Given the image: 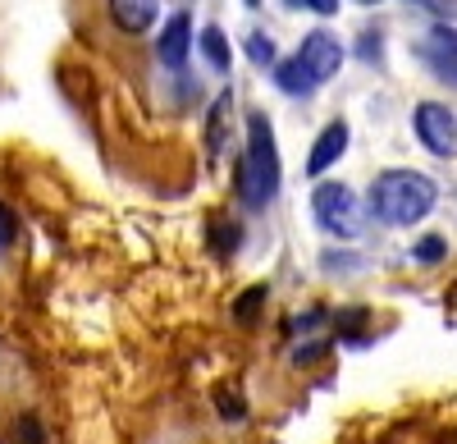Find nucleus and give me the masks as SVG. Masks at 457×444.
I'll use <instances>...</instances> for the list:
<instances>
[{"label": "nucleus", "mask_w": 457, "mask_h": 444, "mask_svg": "<svg viewBox=\"0 0 457 444\" xmlns=\"http://www.w3.org/2000/svg\"><path fill=\"white\" fill-rule=\"evenodd\" d=\"M435 179L421 170H385L370 183V211L385 220V225H411V220H426L435 211Z\"/></svg>", "instance_id": "f257e3e1"}, {"label": "nucleus", "mask_w": 457, "mask_h": 444, "mask_svg": "<svg viewBox=\"0 0 457 444\" xmlns=\"http://www.w3.org/2000/svg\"><path fill=\"white\" fill-rule=\"evenodd\" d=\"M238 193L252 211L270 206L279 193V147L265 115H247V152L238 161Z\"/></svg>", "instance_id": "f03ea898"}, {"label": "nucleus", "mask_w": 457, "mask_h": 444, "mask_svg": "<svg viewBox=\"0 0 457 444\" xmlns=\"http://www.w3.org/2000/svg\"><path fill=\"white\" fill-rule=\"evenodd\" d=\"M312 211L320 220V230L334 234V239H357L366 230V211H361V202L348 183H320L312 193Z\"/></svg>", "instance_id": "7ed1b4c3"}, {"label": "nucleus", "mask_w": 457, "mask_h": 444, "mask_svg": "<svg viewBox=\"0 0 457 444\" xmlns=\"http://www.w3.org/2000/svg\"><path fill=\"white\" fill-rule=\"evenodd\" d=\"M411 129L421 138L426 152L435 156H453L457 152V115L444 105V101H421L411 110Z\"/></svg>", "instance_id": "20e7f679"}, {"label": "nucleus", "mask_w": 457, "mask_h": 444, "mask_svg": "<svg viewBox=\"0 0 457 444\" xmlns=\"http://www.w3.org/2000/svg\"><path fill=\"white\" fill-rule=\"evenodd\" d=\"M297 60H302V69H307L316 83H329L334 73L343 69V42H338L334 32L316 28V32H307V37H302V46H297Z\"/></svg>", "instance_id": "39448f33"}, {"label": "nucleus", "mask_w": 457, "mask_h": 444, "mask_svg": "<svg viewBox=\"0 0 457 444\" xmlns=\"http://www.w3.org/2000/svg\"><path fill=\"white\" fill-rule=\"evenodd\" d=\"M421 60L430 64L435 79H444V83L457 88V28L435 23V28L426 32V42H421Z\"/></svg>", "instance_id": "423d86ee"}, {"label": "nucleus", "mask_w": 457, "mask_h": 444, "mask_svg": "<svg viewBox=\"0 0 457 444\" xmlns=\"http://www.w3.org/2000/svg\"><path fill=\"white\" fill-rule=\"evenodd\" d=\"M187 51H193V19H187V14H170L161 37H156V55H161L165 69H183Z\"/></svg>", "instance_id": "0eeeda50"}, {"label": "nucleus", "mask_w": 457, "mask_h": 444, "mask_svg": "<svg viewBox=\"0 0 457 444\" xmlns=\"http://www.w3.org/2000/svg\"><path fill=\"white\" fill-rule=\"evenodd\" d=\"M348 124H343V120H334V124H325L320 129V138L312 142V156H307V174L312 179H320L329 165H338L343 161V152H348Z\"/></svg>", "instance_id": "6e6552de"}, {"label": "nucleus", "mask_w": 457, "mask_h": 444, "mask_svg": "<svg viewBox=\"0 0 457 444\" xmlns=\"http://www.w3.org/2000/svg\"><path fill=\"white\" fill-rule=\"evenodd\" d=\"M105 10L114 19V28L124 32H146L161 14V0H105Z\"/></svg>", "instance_id": "1a4fd4ad"}, {"label": "nucleus", "mask_w": 457, "mask_h": 444, "mask_svg": "<svg viewBox=\"0 0 457 444\" xmlns=\"http://www.w3.org/2000/svg\"><path fill=\"white\" fill-rule=\"evenodd\" d=\"M275 83H279V92H288V96H312V92L320 88L312 73L302 69L297 55H293V60H275Z\"/></svg>", "instance_id": "9d476101"}, {"label": "nucleus", "mask_w": 457, "mask_h": 444, "mask_svg": "<svg viewBox=\"0 0 457 444\" xmlns=\"http://www.w3.org/2000/svg\"><path fill=\"white\" fill-rule=\"evenodd\" d=\"M228 115H234V92H220V96H215V105H211V115H206V147H211V156H220V152H224Z\"/></svg>", "instance_id": "9b49d317"}, {"label": "nucleus", "mask_w": 457, "mask_h": 444, "mask_svg": "<svg viewBox=\"0 0 457 444\" xmlns=\"http://www.w3.org/2000/svg\"><path fill=\"white\" fill-rule=\"evenodd\" d=\"M202 55H206V64L215 69V73H228V64H234V46H228V37H224V28H202Z\"/></svg>", "instance_id": "f8f14e48"}, {"label": "nucleus", "mask_w": 457, "mask_h": 444, "mask_svg": "<svg viewBox=\"0 0 457 444\" xmlns=\"http://www.w3.org/2000/svg\"><path fill=\"white\" fill-rule=\"evenodd\" d=\"M247 60H252L256 69H275L279 51H275V42H270L265 32H247Z\"/></svg>", "instance_id": "ddd939ff"}, {"label": "nucleus", "mask_w": 457, "mask_h": 444, "mask_svg": "<svg viewBox=\"0 0 457 444\" xmlns=\"http://www.w3.org/2000/svg\"><path fill=\"white\" fill-rule=\"evenodd\" d=\"M411 256H416V262H421V266H435V262H444V256H448V243L430 234V239H421V243L411 247Z\"/></svg>", "instance_id": "4468645a"}, {"label": "nucleus", "mask_w": 457, "mask_h": 444, "mask_svg": "<svg viewBox=\"0 0 457 444\" xmlns=\"http://www.w3.org/2000/svg\"><path fill=\"white\" fill-rule=\"evenodd\" d=\"M14 234H19V225H14V211L0 202V247H10L14 243Z\"/></svg>", "instance_id": "2eb2a0df"}, {"label": "nucleus", "mask_w": 457, "mask_h": 444, "mask_svg": "<svg viewBox=\"0 0 457 444\" xmlns=\"http://www.w3.org/2000/svg\"><path fill=\"white\" fill-rule=\"evenodd\" d=\"M302 10H312V14H338L343 0H297Z\"/></svg>", "instance_id": "dca6fc26"}, {"label": "nucleus", "mask_w": 457, "mask_h": 444, "mask_svg": "<svg viewBox=\"0 0 457 444\" xmlns=\"http://www.w3.org/2000/svg\"><path fill=\"white\" fill-rule=\"evenodd\" d=\"M361 55L366 60H379V32H366L361 37Z\"/></svg>", "instance_id": "f3484780"}, {"label": "nucleus", "mask_w": 457, "mask_h": 444, "mask_svg": "<svg viewBox=\"0 0 457 444\" xmlns=\"http://www.w3.org/2000/svg\"><path fill=\"white\" fill-rule=\"evenodd\" d=\"M19 435H23V444H37V422L23 417V422H19Z\"/></svg>", "instance_id": "a211bd4d"}, {"label": "nucleus", "mask_w": 457, "mask_h": 444, "mask_svg": "<svg viewBox=\"0 0 457 444\" xmlns=\"http://www.w3.org/2000/svg\"><path fill=\"white\" fill-rule=\"evenodd\" d=\"M357 5H379V0H357Z\"/></svg>", "instance_id": "6ab92c4d"}, {"label": "nucleus", "mask_w": 457, "mask_h": 444, "mask_svg": "<svg viewBox=\"0 0 457 444\" xmlns=\"http://www.w3.org/2000/svg\"><path fill=\"white\" fill-rule=\"evenodd\" d=\"M247 5H261V0H247Z\"/></svg>", "instance_id": "aec40b11"}, {"label": "nucleus", "mask_w": 457, "mask_h": 444, "mask_svg": "<svg viewBox=\"0 0 457 444\" xmlns=\"http://www.w3.org/2000/svg\"><path fill=\"white\" fill-rule=\"evenodd\" d=\"M288 5H297V0H288Z\"/></svg>", "instance_id": "412c9836"}]
</instances>
